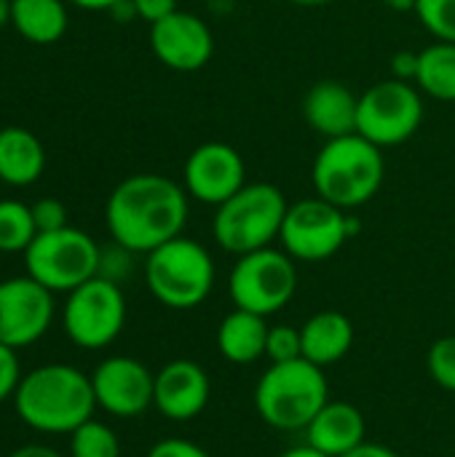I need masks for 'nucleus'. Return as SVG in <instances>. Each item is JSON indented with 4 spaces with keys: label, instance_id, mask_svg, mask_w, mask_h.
I'll return each instance as SVG.
<instances>
[{
    "label": "nucleus",
    "instance_id": "obj_14",
    "mask_svg": "<svg viewBox=\"0 0 455 457\" xmlns=\"http://www.w3.org/2000/svg\"><path fill=\"white\" fill-rule=\"evenodd\" d=\"M247 185V166L239 150L228 142H204L198 145L182 169V187L190 198L220 206L233 193Z\"/></svg>",
    "mask_w": 455,
    "mask_h": 457
},
{
    "label": "nucleus",
    "instance_id": "obj_42",
    "mask_svg": "<svg viewBox=\"0 0 455 457\" xmlns=\"http://www.w3.org/2000/svg\"><path fill=\"white\" fill-rule=\"evenodd\" d=\"M292 5H300V8H322V5H330L335 0H287Z\"/></svg>",
    "mask_w": 455,
    "mask_h": 457
},
{
    "label": "nucleus",
    "instance_id": "obj_35",
    "mask_svg": "<svg viewBox=\"0 0 455 457\" xmlns=\"http://www.w3.org/2000/svg\"><path fill=\"white\" fill-rule=\"evenodd\" d=\"M343 457H400L394 450H389L386 445H375V442H362L357 450L346 453Z\"/></svg>",
    "mask_w": 455,
    "mask_h": 457
},
{
    "label": "nucleus",
    "instance_id": "obj_34",
    "mask_svg": "<svg viewBox=\"0 0 455 457\" xmlns=\"http://www.w3.org/2000/svg\"><path fill=\"white\" fill-rule=\"evenodd\" d=\"M392 72H394V78L397 80H416V75H418V54H413V51H397L394 56H392Z\"/></svg>",
    "mask_w": 455,
    "mask_h": 457
},
{
    "label": "nucleus",
    "instance_id": "obj_4",
    "mask_svg": "<svg viewBox=\"0 0 455 457\" xmlns=\"http://www.w3.org/2000/svg\"><path fill=\"white\" fill-rule=\"evenodd\" d=\"M327 402V378L306 359L271 364L255 386V410L276 431H306Z\"/></svg>",
    "mask_w": 455,
    "mask_h": 457
},
{
    "label": "nucleus",
    "instance_id": "obj_18",
    "mask_svg": "<svg viewBox=\"0 0 455 457\" xmlns=\"http://www.w3.org/2000/svg\"><path fill=\"white\" fill-rule=\"evenodd\" d=\"M308 445L327 457H343L367 442L365 415L349 402H327L306 428Z\"/></svg>",
    "mask_w": 455,
    "mask_h": 457
},
{
    "label": "nucleus",
    "instance_id": "obj_32",
    "mask_svg": "<svg viewBox=\"0 0 455 457\" xmlns=\"http://www.w3.org/2000/svg\"><path fill=\"white\" fill-rule=\"evenodd\" d=\"M145 457H209V453L188 439H161L147 450Z\"/></svg>",
    "mask_w": 455,
    "mask_h": 457
},
{
    "label": "nucleus",
    "instance_id": "obj_20",
    "mask_svg": "<svg viewBox=\"0 0 455 457\" xmlns=\"http://www.w3.org/2000/svg\"><path fill=\"white\" fill-rule=\"evenodd\" d=\"M46 169V150L40 139L24 126L0 129V179L13 187H27L40 179Z\"/></svg>",
    "mask_w": 455,
    "mask_h": 457
},
{
    "label": "nucleus",
    "instance_id": "obj_17",
    "mask_svg": "<svg viewBox=\"0 0 455 457\" xmlns=\"http://www.w3.org/2000/svg\"><path fill=\"white\" fill-rule=\"evenodd\" d=\"M357 110H359V96L341 80H319L303 96L306 123L324 139L354 134Z\"/></svg>",
    "mask_w": 455,
    "mask_h": 457
},
{
    "label": "nucleus",
    "instance_id": "obj_6",
    "mask_svg": "<svg viewBox=\"0 0 455 457\" xmlns=\"http://www.w3.org/2000/svg\"><path fill=\"white\" fill-rule=\"evenodd\" d=\"M145 284L172 311L198 308L215 289V260L204 244L177 236L145 254Z\"/></svg>",
    "mask_w": 455,
    "mask_h": 457
},
{
    "label": "nucleus",
    "instance_id": "obj_3",
    "mask_svg": "<svg viewBox=\"0 0 455 457\" xmlns=\"http://www.w3.org/2000/svg\"><path fill=\"white\" fill-rule=\"evenodd\" d=\"M386 177L383 150L362 134L327 139L311 166V182L319 198L351 212L375 198Z\"/></svg>",
    "mask_w": 455,
    "mask_h": 457
},
{
    "label": "nucleus",
    "instance_id": "obj_40",
    "mask_svg": "<svg viewBox=\"0 0 455 457\" xmlns=\"http://www.w3.org/2000/svg\"><path fill=\"white\" fill-rule=\"evenodd\" d=\"M386 8L397 11V13H405V11H416V0H381Z\"/></svg>",
    "mask_w": 455,
    "mask_h": 457
},
{
    "label": "nucleus",
    "instance_id": "obj_11",
    "mask_svg": "<svg viewBox=\"0 0 455 457\" xmlns=\"http://www.w3.org/2000/svg\"><path fill=\"white\" fill-rule=\"evenodd\" d=\"M351 238L349 212L327 204L324 198H303L290 204L279 241L295 262H322L343 249Z\"/></svg>",
    "mask_w": 455,
    "mask_h": 457
},
{
    "label": "nucleus",
    "instance_id": "obj_41",
    "mask_svg": "<svg viewBox=\"0 0 455 457\" xmlns=\"http://www.w3.org/2000/svg\"><path fill=\"white\" fill-rule=\"evenodd\" d=\"M11 16H13V3L11 0H0V27L11 24Z\"/></svg>",
    "mask_w": 455,
    "mask_h": 457
},
{
    "label": "nucleus",
    "instance_id": "obj_10",
    "mask_svg": "<svg viewBox=\"0 0 455 457\" xmlns=\"http://www.w3.org/2000/svg\"><path fill=\"white\" fill-rule=\"evenodd\" d=\"M424 123L421 88L408 80H378L359 96L357 134L378 145L381 150L408 142Z\"/></svg>",
    "mask_w": 455,
    "mask_h": 457
},
{
    "label": "nucleus",
    "instance_id": "obj_30",
    "mask_svg": "<svg viewBox=\"0 0 455 457\" xmlns=\"http://www.w3.org/2000/svg\"><path fill=\"white\" fill-rule=\"evenodd\" d=\"M29 209H32V220H35L38 233H51V230L67 228V209H64L62 201H56V198H40Z\"/></svg>",
    "mask_w": 455,
    "mask_h": 457
},
{
    "label": "nucleus",
    "instance_id": "obj_29",
    "mask_svg": "<svg viewBox=\"0 0 455 457\" xmlns=\"http://www.w3.org/2000/svg\"><path fill=\"white\" fill-rule=\"evenodd\" d=\"M131 257H134V252H129L126 246L113 241V246L102 249V254H99V273L97 276L121 287V281L131 273Z\"/></svg>",
    "mask_w": 455,
    "mask_h": 457
},
{
    "label": "nucleus",
    "instance_id": "obj_2",
    "mask_svg": "<svg viewBox=\"0 0 455 457\" xmlns=\"http://www.w3.org/2000/svg\"><path fill=\"white\" fill-rule=\"evenodd\" d=\"M16 415L40 434H72L94 418L97 396L91 375L72 364H43L21 375L13 394Z\"/></svg>",
    "mask_w": 455,
    "mask_h": 457
},
{
    "label": "nucleus",
    "instance_id": "obj_31",
    "mask_svg": "<svg viewBox=\"0 0 455 457\" xmlns=\"http://www.w3.org/2000/svg\"><path fill=\"white\" fill-rule=\"evenodd\" d=\"M19 383H21V367H19L16 348L0 343V404L13 399Z\"/></svg>",
    "mask_w": 455,
    "mask_h": 457
},
{
    "label": "nucleus",
    "instance_id": "obj_28",
    "mask_svg": "<svg viewBox=\"0 0 455 457\" xmlns=\"http://www.w3.org/2000/svg\"><path fill=\"white\" fill-rule=\"evenodd\" d=\"M265 356L271 359V364H284V361L303 359L300 329L298 327H290V324L271 327L268 329V340H265Z\"/></svg>",
    "mask_w": 455,
    "mask_h": 457
},
{
    "label": "nucleus",
    "instance_id": "obj_33",
    "mask_svg": "<svg viewBox=\"0 0 455 457\" xmlns=\"http://www.w3.org/2000/svg\"><path fill=\"white\" fill-rule=\"evenodd\" d=\"M134 8H137V16L139 19L156 24L164 16H169V13L177 11V0H134Z\"/></svg>",
    "mask_w": 455,
    "mask_h": 457
},
{
    "label": "nucleus",
    "instance_id": "obj_5",
    "mask_svg": "<svg viewBox=\"0 0 455 457\" xmlns=\"http://www.w3.org/2000/svg\"><path fill=\"white\" fill-rule=\"evenodd\" d=\"M287 198L271 182H249L217 206L212 236L228 254H249L271 246L287 217Z\"/></svg>",
    "mask_w": 455,
    "mask_h": 457
},
{
    "label": "nucleus",
    "instance_id": "obj_39",
    "mask_svg": "<svg viewBox=\"0 0 455 457\" xmlns=\"http://www.w3.org/2000/svg\"><path fill=\"white\" fill-rule=\"evenodd\" d=\"M276 457H327L322 455L319 450H314L311 445H306V447H292V450H287V453H282V455Z\"/></svg>",
    "mask_w": 455,
    "mask_h": 457
},
{
    "label": "nucleus",
    "instance_id": "obj_26",
    "mask_svg": "<svg viewBox=\"0 0 455 457\" xmlns=\"http://www.w3.org/2000/svg\"><path fill=\"white\" fill-rule=\"evenodd\" d=\"M416 16L432 37L455 43V0H416Z\"/></svg>",
    "mask_w": 455,
    "mask_h": 457
},
{
    "label": "nucleus",
    "instance_id": "obj_7",
    "mask_svg": "<svg viewBox=\"0 0 455 457\" xmlns=\"http://www.w3.org/2000/svg\"><path fill=\"white\" fill-rule=\"evenodd\" d=\"M99 254L102 249L88 233L67 225L62 230L38 233L24 252V268L29 278L54 295H70L99 273Z\"/></svg>",
    "mask_w": 455,
    "mask_h": 457
},
{
    "label": "nucleus",
    "instance_id": "obj_24",
    "mask_svg": "<svg viewBox=\"0 0 455 457\" xmlns=\"http://www.w3.org/2000/svg\"><path fill=\"white\" fill-rule=\"evenodd\" d=\"M38 236L32 209L21 201H0V252H27L32 238Z\"/></svg>",
    "mask_w": 455,
    "mask_h": 457
},
{
    "label": "nucleus",
    "instance_id": "obj_1",
    "mask_svg": "<svg viewBox=\"0 0 455 457\" xmlns=\"http://www.w3.org/2000/svg\"><path fill=\"white\" fill-rule=\"evenodd\" d=\"M188 190L164 174H134L118 182L105 206V222L115 244L134 254H150L182 236L188 222Z\"/></svg>",
    "mask_w": 455,
    "mask_h": 457
},
{
    "label": "nucleus",
    "instance_id": "obj_21",
    "mask_svg": "<svg viewBox=\"0 0 455 457\" xmlns=\"http://www.w3.org/2000/svg\"><path fill=\"white\" fill-rule=\"evenodd\" d=\"M268 329L271 327L265 324V316L236 308L217 327V348L231 364H255L260 356H265Z\"/></svg>",
    "mask_w": 455,
    "mask_h": 457
},
{
    "label": "nucleus",
    "instance_id": "obj_13",
    "mask_svg": "<svg viewBox=\"0 0 455 457\" xmlns=\"http://www.w3.org/2000/svg\"><path fill=\"white\" fill-rule=\"evenodd\" d=\"M97 407L113 418H137L153 407L156 375L131 356H107L91 372Z\"/></svg>",
    "mask_w": 455,
    "mask_h": 457
},
{
    "label": "nucleus",
    "instance_id": "obj_22",
    "mask_svg": "<svg viewBox=\"0 0 455 457\" xmlns=\"http://www.w3.org/2000/svg\"><path fill=\"white\" fill-rule=\"evenodd\" d=\"M11 24L29 43L48 46L56 43L67 29V8L62 0H11Z\"/></svg>",
    "mask_w": 455,
    "mask_h": 457
},
{
    "label": "nucleus",
    "instance_id": "obj_15",
    "mask_svg": "<svg viewBox=\"0 0 455 457\" xmlns=\"http://www.w3.org/2000/svg\"><path fill=\"white\" fill-rule=\"evenodd\" d=\"M150 48L169 70L196 72L212 59L215 35L204 19L177 8L174 13L150 24Z\"/></svg>",
    "mask_w": 455,
    "mask_h": 457
},
{
    "label": "nucleus",
    "instance_id": "obj_8",
    "mask_svg": "<svg viewBox=\"0 0 455 457\" xmlns=\"http://www.w3.org/2000/svg\"><path fill=\"white\" fill-rule=\"evenodd\" d=\"M298 292V268L284 249H257L241 254L228 276V297L233 308L274 316L290 305Z\"/></svg>",
    "mask_w": 455,
    "mask_h": 457
},
{
    "label": "nucleus",
    "instance_id": "obj_16",
    "mask_svg": "<svg viewBox=\"0 0 455 457\" xmlns=\"http://www.w3.org/2000/svg\"><path fill=\"white\" fill-rule=\"evenodd\" d=\"M212 383L201 364L190 359H174L156 372L153 407L174 423L198 418L209 404Z\"/></svg>",
    "mask_w": 455,
    "mask_h": 457
},
{
    "label": "nucleus",
    "instance_id": "obj_25",
    "mask_svg": "<svg viewBox=\"0 0 455 457\" xmlns=\"http://www.w3.org/2000/svg\"><path fill=\"white\" fill-rule=\"evenodd\" d=\"M70 457H121L118 434L91 418L70 434Z\"/></svg>",
    "mask_w": 455,
    "mask_h": 457
},
{
    "label": "nucleus",
    "instance_id": "obj_27",
    "mask_svg": "<svg viewBox=\"0 0 455 457\" xmlns=\"http://www.w3.org/2000/svg\"><path fill=\"white\" fill-rule=\"evenodd\" d=\"M426 367H429L432 380H434L440 388L455 394V335L440 337V340L429 348Z\"/></svg>",
    "mask_w": 455,
    "mask_h": 457
},
{
    "label": "nucleus",
    "instance_id": "obj_36",
    "mask_svg": "<svg viewBox=\"0 0 455 457\" xmlns=\"http://www.w3.org/2000/svg\"><path fill=\"white\" fill-rule=\"evenodd\" d=\"M8 457H64V455H62V453H56V450H51V447H46V445H24V447L13 450Z\"/></svg>",
    "mask_w": 455,
    "mask_h": 457
},
{
    "label": "nucleus",
    "instance_id": "obj_37",
    "mask_svg": "<svg viewBox=\"0 0 455 457\" xmlns=\"http://www.w3.org/2000/svg\"><path fill=\"white\" fill-rule=\"evenodd\" d=\"M115 21H121V24H126V21H131L134 16H137V8H134V0H118L110 11H107Z\"/></svg>",
    "mask_w": 455,
    "mask_h": 457
},
{
    "label": "nucleus",
    "instance_id": "obj_12",
    "mask_svg": "<svg viewBox=\"0 0 455 457\" xmlns=\"http://www.w3.org/2000/svg\"><path fill=\"white\" fill-rule=\"evenodd\" d=\"M54 292L29 276L0 281V343L27 348L38 343L54 321Z\"/></svg>",
    "mask_w": 455,
    "mask_h": 457
},
{
    "label": "nucleus",
    "instance_id": "obj_38",
    "mask_svg": "<svg viewBox=\"0 0 455 457\" xmlns=\"http://www.w3.org/2000/svg\"><path fill=\"white\" fill-rule=\"evenodd\" d=\"M75 3L78 8H86V11H110L118 0H70Z\"/></svg>",
    "mask_w": 455,
    "mask_h": 457
},
{
    "label": "nucleus",
    "instance_id": "obj_23",
    "mask_svg": "<svg viewBox=\"0 0 455 457\" xmlns=\"http://www.w3.org/2000/svg\"><path fill=\"white\" fill-rule=\"evenodd\" d=\"M416 86L440 102H455V43H432L418 51Z\"/></svg>",
    "mask_w": 455,
    "mask_h": 457
},
{
    "label": "nucleus",
    "instance_id": "obj_19",
    "mask_svg": "<svg viewBox=\"0 0 455 457\" xmlns=\"http://www.w3.org/2000/svg\"><path fill=\"white\" fill-rule=\"evenodd\" d=\"M303 359L316 367H333L354 345V324L341 311H319L300 327Z\"/></svg>",
    "mask_w": 455,
    "mask_h": 457
},
{
    "label": "nucleus",
    "instance_id": "obj_9",
    "mask_svg": "<svg viewBox=\"0 0 455 457\" xmlns=\"http://www.w3.org/2000/svg\"><path fill=\"white\" fill-rule=\"evenodd\" d=\"M126 324V297L118 284L94 276L72 289L62 308V327L72 345L102 351L118 340Z\"/></svg>",
    "mask_w": 455,
    "mask_h": 457
}]
</instances>
